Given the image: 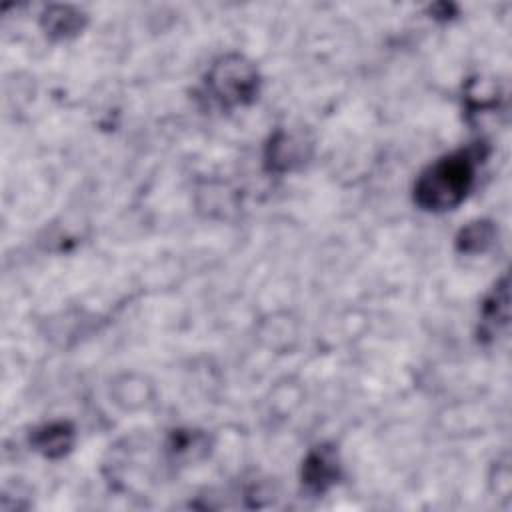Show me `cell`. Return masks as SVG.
<instances>
[{
	"label": "cell",
	"instance_id": "6",
	"mask_svg": "<svg viewBox=\"0 0 512 512\" xmlns=\"http://www.w3.org/2000/svg\"><path fill=\"white\" fill-rule=\"evenodd\" d=\"M72 442H74V430L70 424H64V422L48 424L36 430V434L32 436L34 448L48 458H58L66 454L72 448Z\"/></svg>",
	"mask_w": 512,
	"mask_h": 512
},
{
	"label": "cell",
	"instance_id": "1",
	"mask_svg": "<svg viewBox=\"0 0 512 512\" xmlns=\"http://www.w3.org/2000/svg\"><path fill=\"white\" fill-rule=\"evenodd\" d=\"M480 148H466L438 158L430 164L414 186V200L428 212H446L456 208L474 184Z\"/></svg>",
	"mask_w": 512,
	"mask_h": 512
},
{
	"label": "cell",
	"instance_id": "3",
	"mask_svg": "<svg viewBox=\"0 0 512 512\" xmlns=\"http://www.w3.org/2000/svg\"><path fill=\"white\" fill-rule=\"evenodd\" d=\"M338 456L332 446H316L302 464V484L314 492H326L338 480Z\"/></svg>",
	"mask_w": 512,
	"mask_h": 512
},
{
	"label": "cell",
	"instance_id": "7",
	"mask_svg": "<svg viewBox=\"0 0 512 512\" xmlns=\"http://www.w3.org/2000/svg\"><path fill=\"white\" fill-rule=\"evenodd\" d=\"M494 238H496L494 224L488 220H476L460 230V234L456 238V246L460 252L478 254V252L488 250L492 246Z\"/></svg>",
	"mask_w": 512,
	"mask_h": 512
},
{
	"label": "cell",
	"instance_id": "2",
	"mask_svg": "<svg viewBox=\"0 0 512 512\" xmlns=\"http://www.w3.org/2000/svg\"><path fill=\"white\" fill-rule=\"evenodd\" d=\"M258 88V70L242 56L220 58L206 76V92L222 108H234L252 102L258 94Z\"/></svg>",
	"mask_w": 512,
	"mask_h": 512
},
{
	"label": "cell",
	"instance_id": "4",
	"mask_svg": "<svg viewBox=\"0 0 512 512\" xmlns=\"http://www.w3.org/2000/svg\"><path fill=\"white\" fill-rule=\"evenodd\" d=\"M308 146L310 144L300 134L280 130L268 144L266 162H268L270 170H278V172L290 170L304 162Z\"/></svg>",
	"mask_w": 512,
	"mask_h": 512
},
{
	"label": "cell",
	"instance_id": "5",
	"mask_svg": "<svg viewBox=\"0 0 512 512\" xmlns=\"http://www.w3.org/2000/svg\"><path fill=\"white\" fill-rule=\"evenodd\" d=\"M508 278L504 276L492 290V294L486 298L482 306V322H480V338L492 340L496 338L508 324Z\"/></svg>",
	"mask_w": 512,
	"mask_h": 512
}]
</instances>
